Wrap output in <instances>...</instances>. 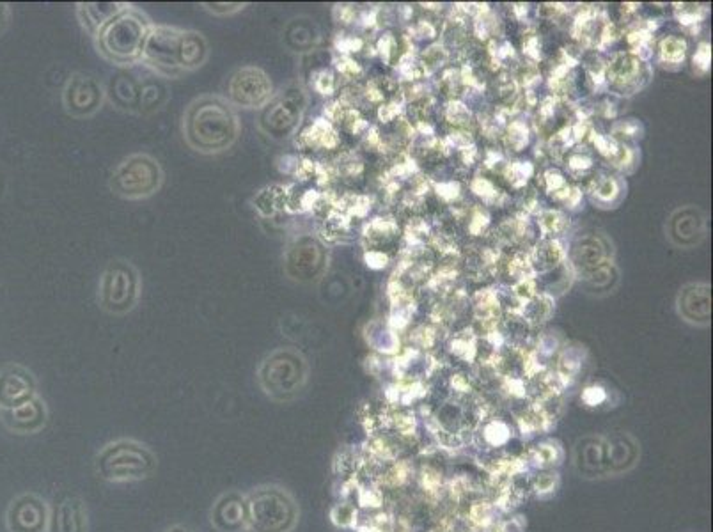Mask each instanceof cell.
Instances as JSON below:
<instances>
[{
  "label": "cell",
  "mask_w": 713,
  "mask_h": 532,
  "mask_svg": "<svg viewBox=\"0 0 713 532\" xmlns=\"http://www.w3.org/2000/svg\"><path fill=\"white\" fill-rule=\"evenodd\" d=\"M208 57L210 45L201 32L157 25L149 31L141 64L162 79H178L203 68Z\"/></svg>",
  "instance_id": "obj_1"
},
{
  "label": "cell",
  "mask_w": 713,
  "mask_h": 532,
  "mask_svg": "<svg viewBox=\"0 0 713 532\" xmlns=\"http://www.w3.org/2000/svg\"><path fill=\"white\" fill-rule=\"evenodd\" d=\"M240 137V119L233 105L220 96H201L183 116V139L203 155H219L235 146Z\"/></svg>",
  "instance_id": "obj_2"
},
{
  "label": "cell",
  "mask_w": 713,
  "mask_h": 532,
  "mask_svg": "<svg viewBox=\"0 0 713 532\" xmlns=\"http://www.w3.org/2000/svg\"><path fill=\"white\" fill-rule=\"evenodd\" d=\"M151 27L148 16L130 6L96 34V48L110 63L130 68L141 61Z\"/></svg>",
  "instance_id": "obj_3"
},
{
  "label": "cell",
  "mask_w": 713,
  "mask_h": 532,
  "mask_svg": "<svg viewBox=\"0 0 713 532\" xmlns=\"http://www.w3.org/2000/svg\"><path fill=\"white\" fill-rule=\"evenodd\" d=\"M158 458L151 447L135 439H119L103 446L95 458L98 478L109 483H134L155 474Z\"/></svg>",
  "instance_id": "obj_4"
},
{
  "label": "cell",
  "mask_w": 713,
  "mask_h": 532,
  "mask_svg": "<svg viewBox=\"0 0 713 532\" xmlns=\"http://www.w3.org/2000/svg\"><path fill=\"white\" fill-rule=\"evenodd\" d=\"M114 107L132 114H153L169 100V89L164 79L142 66V70L126 68L110 79L105 91Z\"/></svg>",
  "instance_id": "obj_5"
},
{
  "label": "cell",
  "mask_w": 713,
  "mask_h": 532,
  "mask_svg": "<svg viewBox=\"0 0 713 532\" xmlns=\"http://www.w3.org/2000/svg\"><path fill=\"white\" fill-rule=\"evenodd\" d=\"M309 382V364L295 348H277L261 360L258 384L263 394L275 403L297 399Z\"/></svg>",
  "instance_id": "obj_6"
},
{
  "label": "cell",
  "mask_w": 713,
  "mask_h": 532,
  "mask_svg": "<svg viewBox=\"0 0 713 532\" xmlns=\"http://www.w3.org/2000/svg\"><path fill=\"white\" fill-rule=\"evenodd\" d=\"M249 532H293L300 522V506L281 485H261L247 493Z\"/></svg>",
  "instance_id": "obj_7"
},
{
  "label": "cell",
  "mask_w": 713,
  "mask_h": 532,
  "mask_svg": "<svg viewBox=\"0 0 713 532\" xmlns=\"http://www.w3.org/2000/svg\"><path fill=\"white\" fill-rule=\"evenodd\" d=\"M139 270L126 259H116L103 270L98 282V304L105 313L123 316L134 311L141 298Z\"/></svg>",
  "instance_id": "obj_8"
},
{
  "label": "cell",
  "mask_w": 713,
  "mask_h": 532,
  "mask_svg": "<svg viewBox=\"0 0 713 532\" xmlns=\"http://www.w3.org/2000/svg\"><path fill=\"white\" fill-rule=\"evenodd\" d=\"M164 183V171L157 158L137 153L119 162L110 178V188L116 196L139 201L155 196Z\"/></svg>",
  "instance_id": "obj_9"
},
{
  "label": "cell",
  "mask_w": 713,
  "mask_h": 532,
  "mask_svg": "<svg viewBox=\"0 0 713 532\" xmlns=\"http://www.w3.org/2000/svg\"><path fill=\"white\" fill-rule=\"evenodd\" d=\"M307 107L304 87L293 84L274 96L259 116V128L274 141H284L295 135Z\"/></svg>",
  "instance_id": "obj_10"
},
{
  "label": "cell",
  "mask_w": 713,
  "mask_h": 532,
  "mask_svg": "<svg viewBox=\"0 0 713 532\" xmlns=\"http://www.w3.org/2000/svg\"><path fill=\"white\" fill-rule=\"evenodd\" d=\"M226 96L238 109H265L275 96L274 84L267 71L258 66H243L229 77Z\"/></svg>",
  "instance_id": "obj_11"
},
{
  "label": "cell",
  "mask_w": 713,
  "mask_h": 532,
  "mask_svg": "<svg viewBox=\"0 0 713 532\" xmlns=\"http://www.w3.org/2000/svg\"><path fill=\"white\" fill-rule=\"evenodd\" d=\"M105 96V89L93 75L73 73L63 91L64 110L71 118H91L102 109Z\"/></svg>",
  "instance_id": "obj_12"
},
{
  "label": "cell",
  "mask_w": 713,
  "mask_h": 532,
  "mask_svg": "<svg viewBox=\"0 0 713 532\" xmlns=\"http://www.w3.org/2000/svg\"><path fill=\"white\" fill-rule=\"evenodd\" d=\"M48 524H50V508L40 495L25 493L11 502L8 511L9 531L47 532Z\"/></svg>",
  "instance_id": "obj_13"
},
{
  "label": "cell",
  "mask_w": 713,
  "mask_h": 532,
  "mask_svg": "<svg viewBox=\"0 0 713 532\" xmlns=\"http://www.w3.org/2000/svg\"><path fill=\"white\" fill-rule=\"evenodd\" d=\"M210 522L219 532H249V502L242 492L222 493L210 509Z\"/></svg>",
  "instance_id": "obj_14"
},
{
  "label": "cell",
  "mask_w": 713,
  "mask_h": 532,
  "mask_svg": "<svg viewBox=\"0 0 713 532\" xmlns=\"http://www.w3.org/2000/svg\"><path fill=\"white\" fill-rule=\"evenodd\" d=\"M323 259L322 247L311 238H302L286 254V272L295 281H314L322 272Z\"/></svg>",
  "instance_id": "obj_15"
},
{
  "label": "cell",
  "mask_w": 713,
  "mask_h": 532,
  "mask_svg": "<svg viewBox=\"0 0 713 532\" xmlns=\"http://www.w3.org/2000/svg\"><path fill=\"white\" fill-rule=\"evenodd\" d=\"M575 469L584 478H605L612 474L609 440L588 437L575 447Z\"/></svg>",
  "instance_id": "obj_16"
},
{
  "label": "cell",
  "mask_w": 713,
  "mask_h": 532,
  "mask_svg": "<svg viewBox=\"0 0 713 532\" xmlns=\"http://www.w3.org/2000/svg\"><path fill=\"white\" fill-rule=\"evenodd\" d=\"M38 396V385L31 371L11 366L0 373V405L8 410L22 407Z\"/></svg>",
  "instance_id": "obj_17"
},
{
  "label": "cell",
  "mask_w": 713,
  "mask_h": 532,
  "mask_svg": "<svg viewBox=\"0 0 713 532\" xmlns=\"http://www.w3.org/2000/svg\"><path fill=\"white\" fill-rule=\"evenodd\" d=\"M678 309L685 321L708 325L712 318V290L708 284H690L678 297Z\"/></svg>",
  "instance_id": "obj_18"
},
{
  "label": "cell",
  "mask_w": 713,
  "mask_h": 532,
  "mask_svg": "<svg viewBox=\"0 0 713 532\" xmlns=\"http://www.w3.org/2000/svg\"><path fill=\"white\" fill-rule=\"evenodd\" d=\"M89 518L87 506L80 497H64L57 504L54 513H50L48 532H87Z\"/></svg>",
  "instance_id": "obj_19"
},
{
  "label": "cell",
  "mask_w": 713,
  "mask_h": 532,
  "mask_svg": "<svg viewBox=\"0 0 713 532\" xmlns=\"http://www.w3.org/2000/svg\"><path fill=\"white\" fill-rule=\"evenodd\" d=\"M671 240L680 247H692L705 236V215L698 208H682L669 222Z\"/></svg>",
  "instance_id": "obj_20"
},
{
  "label": "cell",
  "mask_w": 713,
  "mask_h": 532,
  "mask_svg": "<svg viewBox=\"0 0 713 532\" xmlns=\"http://www.w3.org/2000/svg\"><path fill=\"white\" fill-rule=\"evenodd\" d=\"M8 414L11 417L9 428L20 433H38L45 428L48 421L47 405L40 396L27 401L22 407L8 410Z\"/></svg>",
  "instance_id": "obj_21"
},
{
  "label": "cell",
  "mask_w": 713,
  "mask_h": 532,
  "mask_svg": "<svg viewBox=\"0 0 713 532\" xmlns=\"http://www.w3.org/2000/svg\"><path fill=\"white\" fill-rule=\"evenodd\" d=\"M130 8L128 4H118V2H93V4H79V18L87 32L96 36L102 31L110 20L121 15L123 11Z\"/></svg>",
  "instance_id": "obj_22"
},
{
  "label": "cell",
  "mask_w": 713,
  "mask_h": 532,
  "mask_svg": "<svg viewBox=\"0 0 713 532\" xmlns=\"http://www.w3.org/2000/svg\"><path fill=\"white\" fill-rule=\"evenodd\" d=\"M609 440L612 474H621L632 469L639 458V446L630 435L621 433Z\"/></svg>",
  "instance_id": "obj_23"
},
{
  "label": "cell",
  "mask_w": 713,
  "mask_h": 532,
  "mask_svg": "<svg viewBox=\"0 0 713 532\" xmlns=\"http://www.w3.org/2000/svg\"><path fill=\"white\" fill-rule=\"evenodd\" d=\"M318 40H320V32L316 29V25L311 24V20L306 18L291 20L284 31V43L293 52H307L309 48H314Z\"/></svg>",
  "instance_id": "obj_24"
},
{
  "label": "cell",
  "mask_w": 713,
  "mask_h": 532,
  "mask_svg": "<svg viewBox=\"0 0 713 532\" xmlns=\"http://www.w3.org/2000/svg\"><path fill=\"white\" fill-rule=\"evenodd\" d=\"M525 458L531 469H557L565 458V451L557 440H541L538 446L525 453Z\"/></svg>",
  "instance_id": "obj_25"
},
{
  "label": "cell",
  "mask_w": 713,
  "mask_h": 532,
  "mask_svg": "<svg viewBox=\"0 0 713 532\" xmlns=\"http://www.w3.org/2000/svg\"><path fill=\"white\" fill-rule=\"evenodd\" d=\"M290 187L284 185H270L263 188L258 196L254 197V208L261 213V217H274L283 212L290 197Z\"/></svg>",
  "instance_id": "obj_26"
},
{
  "label": "cell",
  "mask_w": 713,
  "mask_h": 532,
  "mask_svg": "<svg viewBox=\"0 0 713 532\" xmlns=\"http://www.w3.org/2000/svg\"><path fill=\"white\" fill-rule=\"evenodd\" d=\"M300 141L302 146H309V148L332 149L336 148L339 139L327 119H316L313 125L300 135Z\"/></svg>",
  "instance_id": "obj_27"
},
{
  "label": "cell",
  "mask_w": 713,
  "mask_h": 532,
  "mask_svg": "<svg viewBox=\"0 0 713 532\" xmlns=\"http://www.w3.org/2000/svg\"><path fill=\"white\" fill-rule=\"evenodd\" d=\"M476 435L481 437V446L497 449V447H504L510 442L513 430H511L510 424L504 423L501 419H490L486 423L479 424V433Z\"/></svg>",
  "instance_id": "obj_28"
},
{
  "label": "cell",
  "mask_w": 713,
  "mask_h": 532,
  "mask_svg": "<svg viewBox=\"0 0 713 532\" xmlns=\"http://www.w3.org/2000/svg\"><path fill=\"white\" fill-rule=\"evenodd\" d=\"M559 483H561V479H559L556 469L536 470L529 478V488L538 497H549L552 493H556Z\"/></svg>",
  "instance_id": "obj_29"
},
{
  "label": "cell",
  "mask_w": 713,
  "mask_h": 532,
  "mask_svg": "<svg viewBox=\"0 0 713 532\" xmlns=\"http://www.w3.org/2000/svg\"><path fill=\"white\" fill-rule=\"evenodd\" d=\"M369 345L373 346L378 352L394 353L398 350V336L391 329L380 327L377 323L369 325L368 334H366Z\"/></svg>",
  "instance_id": "obj_30"
},
{
  "label": "cell",
  "mask_w": 713,
  "mask_h": 532,
  "mask_svg": "<svg viewBox=\"0 0 713 532\" xmlns=\"http://www.w3.org/2000/svg\"><path fill=\"white\" fill-rule=\"evenodd\" d=\"M361 509L357 508V504L352 501L337 502L334 508L330 509V520L336 527L341 529H355L359 522Z\"/></svg>",
  "instance_id": "obj_31"
},
{
  "label": "cell",
  "mask_w": 713,
  "mask_h": 532,
  "mask_svg": "<svg viewBox=\"0 0 713 532\" xmlns=\"http://www.w3.org/2000/svg\"><path fill=\"white\" fill-rule=\"evenodd\" d=\"M604 259V249L602 245L593 240V238H586V240H580L577 245H575V261L579 265L584 266H595Z\"/></svg>",
  "instance_id": "obj_32"
},
{
  "label": "cell",
  "mask_w": 713,
  "mask_h": 532,
  "mask_svg": "<svg viewBox=\"0 0 713 532\" xmlns=\"http://www.w3.org/2000/svg\"><path fill=\"white\" fill-rule=\"evenodd\" d=\"M619 183L612 178H607V180H602L598 183V187L595 190V197L600 201V203L611 204L616 203V199L619 197Z\"/></svg>",
  "instance_id": "obj_33"
},
{
  "label": "cell",
  "mask_w": 713,
  "mask_h": 532,
  "mask_svg": "<svg viewBox=\"0 0 713 532\" xmlns=\"http://www.w3.org/2000/svg\"><path fill=\"white\" fill-rule=\"evenodd\" d=\"M662 55L669 63H680L685 57V43L676 38H667L662 41Z\"/></svg>",
  "instance_id": "obj_34"
},
{
  "label": "cell",
  "mask_w": 713,
  "mask_h": 532,
  "mask_svg": "<svg viewBox=\"0 0 713 532\" xmlns=\"http://www.w3.org/2000/svg\"><path fill=\"white\" fill-rule=\"evenodd\" d=\"M334 86H336V80H334V73L329 70H320L314 73L313 87L320 94H330L334 91Z\"/></svg>",
  "instance_id": "obj_35"
},
{
  "label": "cell",
  "mask_w": 713,
  "mask_h": 532,
  "mask_svg": "<svg viewBox=\"0 0 713 532\" xmlns=\"http://www.w3.org/2000/svg\"><path fill=\"white\" fill-rule=\"evenodd\" d=\"M203 6L208 9L210 13L217 16L233 15V13H238V11H242V9L245 8V4H240V2H236V4H226V2H220V4L219 2H204Z\"/></svg>",
  "instance_id": "obj_36"
},
{
  "label": "cell",
  "mask_w": 713,
  "mask_h": 532,
  "mask_svg": "<svg viewBox=\"0 0 713 532\" xmlns=\"http://www.w3.org/2000/svg\"><path fill=\"white\" fill-rule=\"evenodd\" d=\"M582 399H584V403H586L588 407H598L600 403H604L605 399H607V394H605L602 387H596V385H593V387H588V389L584 391Z\"/></svg>",
  "instance_id": "obj_37"
},
{
  "label": "cell",
  "mask_w": 713,
  "mask_h": 532,
  "mask_svg": "<svg viewBox=\"0 0 713 532\" xmlns=\"http://www.w3.org/2000/svg\"><path fill=\"white\" fill-rule=\"evenodd\" d=\"M336 68L341 71L343 75H346V77H355V75L361 73V68L357 66V63H353L352 59H348V57L337 59Z\"/></svg>",
  "instance_id": "obj_38"
},
{
  "label": "cell",
  "mask_w": 713,
  "mask_h": 532,
  "mask_svg": "<svg viewBox=\"0 0 713 532\" xmlns=\"http://www.w3.org/2000/svg\"><path fill=\"white\" fill-rule=\"evenodd\" d=\"M339 52H359L362 48V41L359 38H341L337 41Z\"/></svg>",
  "instance_id": "obj_39"
},
{
  "label": "cell",
  "mask_w": 713,
  "mask_h": 532,
  "mask_svg": "<svg viewBox=\"0 0 713 532\" xmlns=\"http://www.w3.org/2000/svg\"><path fill=\"white\" fill-rule=\"evenodd\" d=\"M366 265L371 266V268H384L387 265V256L382 254V252L371 251L366 254Z\"/></svg>",
  "instance_id": "obj_40"
},
{
  "label": "cell",
  "mask_w": 713,
  "mask_h": 532,
  "mask_svg": "<svg viewBox=\"0 0 713 532\" xmlns=\"http://www.w3.org/2000/svg\"><path fill=\"white\" fill-rule=\"evenodd\" d=\"M9 20H11V11L8 4H0V34L8 31Z\"/></svg>",
  "instance_id": "obj_41"
},
{
  "label": "cell",
  "mask_w": 713,
  "mask_h": 532,
  "mask_svg": "<svg viewBox=\"0 0 713 532\" xmlns=\"http://www.w3.org/2000/svg\"><path fill=\"white\" fill-rule=\"evenodd\" d=\"M453 387H455L458 392H471L469 380L462 375L453 376Z\"/></svg>",
  "instance_id": "obj_42"
},
{
  "label": "cell",
  "mask_w": 713,
  "mask_h": 532,
  "mask_svg": "<svg viewBox=\"0 0 713 532\" xmlns=\"http://www.w3.org/2000/svg\"><path fill=\"white\" fill-rule=\"evenodd\" d=\"M570 167L572 169H588V167H591V158L575 155V157L570 158Z\"/></svg>",
  "instance_id": "obj_43"
},
{
  "label": "cell",
  "mask_w": 713,
  "mask_h": 532,
  "mask_svg": "<svg viewBox=\"0 0 713 532\" xmlns=\"http://www.w3.org/2000/svg\"><path fill=\"white\" fill-rule=\"evenodd\" d=\"M694 61H698L699 66H703V68L708 66V63H710V50H708V45H703V47L699 48L698 55L694 57Z\"/></svg>",
  "instance_id": "obj_44"
},
{
  "label": "cell",
  "mask_w": 713,
  "mask_h": 532,
  "mask_svg": "<svg viewBox=\"0 0 713 532\" xmlns=\"http://www.w3.org/2000/svg\"><path fill=\"white\" fill-rule=\"evenodd\" d=\"M547 181H549V187L554 188V190L565 185V180H563V176H561V174L554 173V171H550V173H547Z\"/></svg>",
  "instance_id": "obj_45"
},
{
  "label": "cell",
  "mask_w": 713,
  "mask_h": 532,
  "mask_svg": "<svg viewBox=\"0 0 713 532\" xmlns=\"http://www.w3.org/2000/svg\"><path fill=\"white\" fill-rule=\"evenodd\" d=\"M164 532H194L190 527H187V525H173V527H169V529H165Z\"/></svg>",
  "instance_id": "obj_46"
}]
</instances>
